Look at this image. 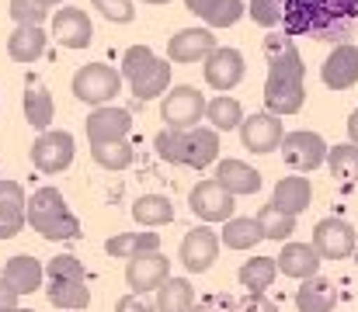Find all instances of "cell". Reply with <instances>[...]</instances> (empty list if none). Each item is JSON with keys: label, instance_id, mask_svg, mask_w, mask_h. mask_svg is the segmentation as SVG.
Returning <instances> with one entry per match:
<instances>
[{"label": "cell", "instance_id": "6da1fadb", "mask_svg": "<svg viewBox=\"0 0 358 312\" xmlns=\"http://www.w3.org/2000/svg\"><path fill=\"white\" fill-rule=\"evenodd\" d=\"M264 56H268V80H264V107L278 118L296 114L306 104V66L303 56L292 42V35H268L264 38Z\"/></svg>", "mask_w": 358, "mask_h": 312}, {"label": "cell", "instance_id": "7a4b0ae2", "mask_svg": "<svg viewBox=\"0 0 358 312\" xmlns=\"http://www.w3.org/2000/svg\"><path fill=\"white\" fill-rule=\"evenodd\" d=\"M153 146H157L160 160L178 163V167H192V170H206L220 160V135H216V128H202V125H195L188 132L164 128Z\"/></svg>", "mask_w": 358, "mask_h": 312}, {"label": "cell", "instance_id": "3957f363", "mask_svg": "<svg viewBox=\"0 0 358 312\" xmlns=\"http://www.w3.org/2000/svg\"><path fill=\"white\" fill-rule=\"evenodd\" d=\"M122 80L139 101H157L171 91V63L146 45H129L122 56Z\"/></svg>", "mask_w": 358, "mask_h": 312}, {"label": "cell", "instance_id": "277c9868", "mask_svg": "<svg viewBox=\"0 0 358 312\" xmlns=\"http://www.w3.org/2000/svg\"><path fill=\"white\" fill-rule=\"evenodd\" d=\"M28 225L49 243H66V239L80 236L77 215L70 211L63 191H56V188H38L28 198Z\"/></svg>", "mask_w": 358, "mask_h": 312}, {"label": "cell", "instance_id": "5b68a950", "mask_svg": "<svg viewBox=\"0 0 358 312\" xmlns=\"http://www.w3.org/2000/svg\"><path fill=\"white\" fill-rule=\"evenodd\" d=\"M45 295L56 309L80 312L91 306V288H87V271L77 257L59 253L45 264Z\"/></svg>", "mask_w": 358, "mask_h": 312}, {"label": "cell", "instance_id": "8992f818", "mask_svg": "<svg viewBox=\"0 0 358 312\" xmlns=\"http://www.w3.org/2000/svg\"><path fill=\"white\" fill-rule=\"evenodd\" d=\"M206 94L192 84H181V87H171L164 98H160V118L167 121V128H178V132H188L195 125H202L206 118Z\"/></svg>", "mask_w": 358, "mask_h": 312}, {"label": "cell", "instance_id": "52a82bcc", "mask_svg": "<svg viewBox=\"0 0 358 312\" xmlns=\"http://www.w3.org/2000/svg\"><path fill=\"white\" fill-rule=\"evenodd\" d=\"M122 91V70L108 66V63H87L73 73V94L84 104H108Z\"/></svg>", "mask_w": 358, "mask_h": 312}, {"label": "cell", "instance_id": "ba28073f", "mask_svg": "<svg viewBox=\"0 0 358 312\" xmlns=\"http://www.w3.org/2000/svg\"><path fill=\"white\" fill-rule=\"evenodd\" d=\"M327 149L331 146L324 142V135L306 132V128L285 132V139L278 146V153H282V160H285V167L292 174H313L320 163H327Z\"/></svg>", "mask_w": 358, "mask_h": 312}, {"label": "cell", "instance_id": "9c48e42d", "mask_svg": "<svg viewBox=\"0 0 358 312\" xmlns=\"http://www.w3.org/2000/svg\"><path fill=\"white\" fill-rule=\"evenodd\" d=\"M73 153H77V142L63 128H49L31 142V163L42 174H63L73 163Z\"/></svg>", "mask_w": 358, "mask_h": 312}, {"label": "cell", "instance_id": "30bf717a", "mask_svg": "<svg viewBox=\"0 0 358 312\" xmlns=\"http://www.w3.org/2000/svg\"><path fill=\"white\" fill-rule=\"evenodd\" d=\"M171 278V260L160 250L139 253L125 264V285L132 295H157V288Z\"/></svg>", "mask_w": 358, "mask_h": 312}, {"label": "cell", "instance_id": "8fae6325", "mask_svg": "<svg viewBox=\"0 0 358 312\" xmlns=\"http://www.w3.org/2000/svg\"><path fill=\"white\" fill-rule=\"evenodd\" d=\"M355 246H358V232L352 222H345V218H320L317 222V229H313V250L324 260L355 257Z\"/></svg>", "mask_w": 358, "mask_h": 312}, {"label": "cell", "instance_id": "7c38bea8", "mask_svg": "<svg viewBox=\"0 0 358 312\" xmlns=\"http://www.w3.org/2000/svg\"><path fill=\"white\" fill-rule=\"evenodd\" d=\"M188 208L202 218V222H230L234 218V208L237 198L213 177V181H199L188 195Z\"/></svg>", "mask_w": 358, "mask_h": 312}, {"label": "cell", "instance_id": "4fadbf2b", "mask_svg": "<svg viewBox=\"0 0 358 312\" xmlns=\"http://www.w3.org/2000/svg\"><path fill=\"white\" fill-rule=\"evenodd\" d=\"M285 139V128H282V118L271 114V111H257V114H247L243 125H240V142L247 153H275Z\"/></svg>", "mask_w": 358, "mask_h": 312}, {"label": "cell", "instance_id": "5bb4252c", "mask_svg": "<svg viewBox=\"0 0 358 312\" xmlns=\"http://www.w3.org/2000/svg\"><path fill=\"white\" fill-rule=\"evenodd\" d=\"M220 236L213 232V229H188L185 232V239H181V267L188 271V274H206L213 264H216V257H220Z\"/></svg>", "mask_w": 358, "mask_h": 312}, {"label": "cell", "instance_id": "9a60e30c", "mask_svg": "<svg viewBox=\"0 0 358 312\" xmlns=\"http://www.w3.org/2000/svg\"><path fill=\"white\" fill-rule=\"evenodd\" d=\"M216 35L213 28H181L178 35H171L167 42V56L171 63H206L213 52H216Z\"/></svg>", "mask_w": 358, "mask_h": 312}, {"label": "cell", "instance_id": "2e32d148", "mask_svg": "<svg viewBox=\"0 0 358 312\" xmlns=\"http://www.w3.org/2000/svg\"><path fill=\"white\" fill-rule=\"evenodd\" d=\"M129 128H132V114L125 107H115V104H101L87 118V139H91V146H98V142H119V139L129 135Z\"/></svg>", "mask_w": 358, "mask_h": 312}, {"label": "cell", "instance_id": "e0dca14e", "mask_svg": "<svg viewBox=\"0 0 358 312\" xmlns=\"http://www.w3.org/2000/svg\"><path fill=\"white\" fill-rule=\"evenodd\" d=\"M320 77H324V84H327L331 91H348V87H355L358 84V45L338 42V45L331 49V56H327Z\"/></svg>", "mask_w": 358, "mask_h": 312}, {"label": "cell", "instance_id": "ac0fdd59", "mask_svg": "<svg viewBox=\"0 0 358 312\" xmlns=\"http://www.w3.org/2000/svg\"><path fill=\"white\" fill-rule=\"evenodd\" d=\"M28 225V198L17 181H0V239H14Z\"/></svg>", "mask_w": 358, "mask_h": 312}, {"label": "cell", "instance_id": "d6986e66", "mask_svg": "<svg viewBox=\"0 0 358 312\" xmlns=\"http://www.w3.org/2000/svg\"><path fill=\"white\" fill-rule=\"evenodd\" d=\"M52 35L63 49H87L91 45V17L80 10V7H63L52 14Z\"/></svg>", "mask_w": 358, "mask_h": 312}, {"label": "cell", "instance_id": "ffe728a7", "mask_svg": "<svg viewBox=\"0 0 358 312\" xmlns=\"http://www.w3.org/2000/svg\"><path fill=\"white\" fill-rule=\"evenodd\" d=\"M275 264H278V274H285V278H296V281H306V278H313V274H320V264H324V257L313 250V243H282V253L275 257Z\"/></svg>", "mask_w": 358, "mask_h": 312}, {"label": "cell", "instance_id": "44dd1931", "mask_svg": "<svg viewBox=\"0 0 358 312\" xmlns=\"http://www.w3.org/2000/svg\"><path fill=\"white\" fill-rule=\"evenodd\" d=\"M243 52L240 49H216L206 59V84L213 91H234L243 80Z\"/></svg>", "mask_w": 358, "mask_h": 312}, {"label": "cell", "instance_id": "7402d4cb", "mask_svg": "<svg viewBox=\"0 0 358 312\" xmlns=\"http://www.w3.org/2000/svg\"><path fill=\"white\" fill-rule=\"evenodd\" d=\"M310 202H313V184H310L306 174H289L271 191V205L285 215H296V218L310 208Z\"/></svg>", "mask_w": 358, "mask_h": 312}, {"label": "cell", "instance_id": "603a6c76", "mask_svg": "<svg viewBox=\"0 0 358 312\" xmlns=\"http://www.w3.org/2000/svg\"><path fill=\"white\" fill-rule=\"evenodd\" d=\"M358 21V0H320V38H341Z\"/></svg>", "mask_w": 358, "mask_h": 312}, {"label": "cell", "instance_id": "cb8c5ba5", "mask_svg": "<svg viewBox=\"0 0 358 312\" xmlns=\"http://www.w3.org/2000/svg\"><path fill=\"white\" fill-rule=\"evenodd\" d=\"M3 278H7V285H10L17 295H35V292L45 285V267H42L35 257L17 253V257H10V260L3 264Z\"/></svg>", "mask_w": 358, "mask_h": 312}, {"label": "cell", "instance_id": "d4e9b609", "mask_svg": "<svg viewBox=\"0 0 358 312\" xmlns=\"http://www.w3.org/2000/svg\"><path fill=\"white\" fill-rule=\"evenodd\" d=\"M216 181L234 198H247V195H257L261 191V174L250 163H243V160H220L216 163Z\"/></svg>", "mask_w": 358, "mask_h": 312}, {"label": "cell", "instance_id": "484cf974", "mask_svg": "<svg viewBox=\"0 0 358 312\" xmlns=\"http://www.w3.org/2000/svg\"><path fill=\"white\" fill-rule=\"evenodd\" d=\"M296 309L299 312H334L338 309V288L331 278L324 274H313L299 285L296 292Z\"/></svg>", "mask_w": 358, "mask_h": 312}, {"label": "cell", "instance_id": "4316f807", "mask_svg": "<svg viewBox=\"0 0 358 312\" xmlns=\"http://www.w3.org/2000/svg\"><path fill=\"white\" fill-rule=\"evenodd\" d=\"M185 7L195 17H202L209 28H230V24H237L243 17V10H247L243 0H185Z\"/></svg>", "mask_w": 358, "mask_h": 312}, {"label": "cell", "instance_id": "83f0119b", "mask_svg": "<svg viewBox=\"0 0 358 312\" xmlns=\"http://www.w3.org/2000/svg\"><path fill=\"white\" fill-rule=\"evenodd\" d=\"M320 24V0H289L282 7V28L285 35H317Z\"/></svg>", "mask_w": 358, "mask_h": 312}, {"label": "cell", "instance_id": "f1b7e54d", "mask_svg": "<svg viewBox=\"0 0 358 312\" xmlns=\"http://www.w3.org/2000/svg\"><path fill=\"white\" fill-rule=\"evenodd\" d=\"M45 52V31L38 24H17L7 38V56L14 63H35Z\"/></svg>", "mask_w": 358, "mask_h": 312}, {"label": "cell", "instance_id": "f546056e", "mask_svg": "<svg viewBox=\"0 0 358 312\" xmlns=\"http://www.w3.org/2000/svg\"><path fill=\"white\" fill-rule=\"evenodd\" d=\"M24 118H28V125L38 128V132H49V125H52V118H56L52 94H49L38 80H28V87H24Z\"/></svg>", "mask_w": 358, "mask_h": 312}, {"label": "cell", "instance_id": "4dcf8cb0", "mask_svg": "<svg viewBox=\"0 0 358 312\" xmlns=\"http://www.w3.org/2000/svg\"><path fill=\"white\" fill-rule=\"evenodd\" d=\"M237 278L247 288V295H264L278 278V264H275V257H250V260H243Z\"/></svg>", "mask_w": 358, "mask_h": 312}, {"label": "cell", "instance_id": "1f68e13d", "mask_svg": "<svg viewBox=\"0 0 358 312\" xmlns=\"http://www.w3.org/2000/svg\"><path fill=\"white\" fill-rule=\"evenodd\" d=\"M157 312H192V306L199 302L195 299V288L188 278H167L160 288H157Z\"/></svg>", "mask_w": 358, "mask_h": 312}, {"label": "cell", "instance_id": "d6a6232c", "mask_svg": "<svg viewBox=\"0 0 358 312\" xmlns=\"http://www.w3.org/2000/svg\"><path fill=\"white\" fill-rule=\"evenodd\" d=\"M105 250H108V257H125V260H132V257H139V253L160 250V236H157L153 229L119 232V236H112V239L105 243Z\"/></svg>", "mask_w": 358, "mask_h": 312}, {"label": "cell", "instance_id": "836d02e7", "mask_svg": "<svg viewBox=\"0 0 358 312\" xmlns=\"http://www.w3.org/2000/svg\"><path fill=\"white\" fill-rule=\"evenodd\" d=\"M261 239H264V232H261L257 218L234 215L230 222H223V236H220V243L230 246V250H254Z\"/></svg>", "mask_w": 358, "mask_h": 312}, {"label": "cell", "instance_id": "e575fe53", "mask_svg": "<svg viewBox=\"0 0 358 312\" xmlns=\"http://www.w3.org/2000/svg\"><path fill=\"white\" fill-rule=\"evenodd\" d=\"M132 218L146 229L167 225V222H174V202L164 198V195H143V198L132 202Z\"/></svg>", "mask_w": 358, "mask_h": 312}, {"label": "cell", "instance_id": "d590c367", "mask_svg": "<svg viewBox=\"0 0 358 312\" xmlns=\"http://www.w3.org/2000/svg\"><path fill=\"white\" fill-rule=\"evenodd\" d=\"M327 170L334 174V181L341 184H358V146L355 142H341L327 149Z\"/></svg>", "mask_w": 358, "mask_h": 312}, {"label": "cell", "instance_id": "8d00e7d4", "mask_svg": "<svg viewBox=\"0 0 358 312\" xmlns=\"http://www.w3.org/2000/svg\"><path fill=\"white\" fill-rule=\"evenodd\" d=\"M206 118H209V125L216 128V132H230V128H240L243 125V107H240L237 98H230V94H220V98H213L209 107H206Z\"/></svg>", "mask_w": 358, "mask_h": 312}, {"label": "cell", "instance_id": "74e56055", "mask_svg": "<svg viewBox=\"0 0 358 312\" xmlns=\"http://www.w3.org/2000/svg\"><path fill=\"white\" fill-rule=\"evenodd\" d=\"M257 225H261V232H264V239H275V243H289L292 239V232H296V215H285V211H278V208L268 205L261 208L257 215Z\"/></svg>", "mask_w": 358, "mask_h": 312}, {"label": "cell", "instance_id": "f35d334b", "mask_svg": "<svg viewBox=\"0 0 358 312\" xmlns=\"http://www.w3.org/2000/svg\"><path fill=\"white\" fill-rule=\"evenodd\" d=\"M91 156H94V163L105 167V170H125V167H132V160H136L129 139H119V142H98V146H91Z\"/></svg>", "mask_w": 358, "mask_h": 312}, {"label": "cell", "instance_id": "ab89813d", "mask_svg": "<svg viewBox=\"0 0 358 312\" xmlns=\"http://www.w3.org/2000/svg\"><path fill=\"white\" fill-rule=\"evenodd\" d=\"M247 14H250L254 24H261V28H278V24H282V3H278V0H250V3H247Z\"/></svg>", "mask_w": 358, "mask_h": 312}, {"label": "cell", "instance_id": "60d3db41", "mask_svg": "<svg viewBox=\"0 0 358 312\" xmlns=\"http://www.w3.org/2000/svg\"><path fill=\"white\" fill-rule=\"evenodd\" d=\"M10 17L17 21V24H38L42 28V21H45V14H49V7H42L38 0H10Z\"/></svg>", "mask_w": 358, "mask_h": 312}, {"label": "cell", "instance_id": "b9f144b4", "mask_svg": "<svg viewBox=\"0 0 358 312\" xmlns=\"http://www.w3.org/2000/svg\"><path fill=\"white\" fill-rule=\"evenodd\" d=\"M108 21H119V24H129L132 17H136V7L129 3V0H91Z\"/></svg>", "mask_w": 358, "mask_h": 312}, {"label": "cell", "instance_id": "7bdbcfd3", "mask_svg": "<svg viewBox=\"0 0 358 312\" xmlns=\"http://www.w3.org/2000/svg\"><path fill=\"white\" fill-rule=\"evenodd\" d=\"M115 312H157V302H150V295H122Z\"/></svg>", "mask_w": 358, "mask_h": 312}, {"label": "cell", "instance_id": "ee69618b", "mask_svg": "<svg viewBox=\"0 0 358 312\" xmlns=\"http://www.w3.org/2000/svg\"><path fill=\"white\" fill-rule=\"evenodd\" d=\"M234 309H237V302L227 299V295H206L202 302L192 306V312H234Z\"/></svg>", "mask_w": 358, "mask_h": 312}, {"label": "cell", "instance_id": "f6af8a7d", "mask_svg": "<svg viewBox=\"0 0 358 312\" xmlns=\"http://www.w3.org/2000/svg\"><path fill=\"white\" fill-rule=\"evenodd\" d=\"M234 312H278V306L271 299H264V295H247Z\"/></svg>", "mask_w": 358, "mask_h": 312}, {"label": "cell", "instance_id": "bcb514c9", "mask_svg": "<svg viewBox=\"0 0 358 312\" xmlns=\"http://www.w3.org/2000/svg\"><path fill=\"white\" fill-rule=\"evenodd\" d=\"M17 299H21V295H17V292H14V288L7 285V278L0 274V312L14 309V306H17Z\"/></svg>", "mask_w": 358, "mask_h": 312}, {"label": "cell", "instance_id": "7dc6e473", "mask_svg": "<svg viewBox=\"0 0 358 312\" xmlns=\"http://www.w3.org/2000/svg\"><path fill=\"white\" fill-rule=\"evenodd\" d=\"M348 142H355L358 146V107L348 114Z\"/></svg>", "mask_w": 358, "mask_h": 312}, {"label": "cell", "instance_id": "c3c4849f", "mask_svg": "<svg viewBox=\"0 0 358 312\" xmlns=\"http://www.w3.org/2000/svg\"><path fill=\"white\" fill-rule=\"evenodd\" d=\"M38 3H42V7H56L59 0H38Z\"/></svg>", "mask_w": 358, "mask_h": 312}, {"label": "cell", "instance_id": "681fc988", "mask_svg": "<svg viewBox=\"0 0 358 312\" xmlns=\"http://www.w3.org/2000/svg\"><path fill=\"white\" fill-rule=\"evenodd\" d=\"M7 312H35V309H24V306H14V309H7Z\"/></svg>", "mask_w": 358, "mask_h": 312}, {"label": "cell", "instance_id": "f907efd6", "mask_svg": "<svg viewBox=\"0 0 358 312\" xmlns=\"http://www.w3.org/2000/svg\"><path fill=\"white\" fill-rule=\"evenodd\" d=\"M143 3H171V0H143Z\"/></svg>", "mask_w": 358, "mask_h": 312}, {"label": "cell", "instance_id": "816d5d0a", "mask_svg": "<svg viewBox=\"0 0 358 312\" xmlns=\"http://www.w3.org/2000/svg\"><path fill=\"white\" fill-rule=\"evenodd\" d=\"M278 3H282V7H285V3H289V0H278Z\"/></svg>", "mask_w": 358, "mask_h": 312}, {"label": "cell", "instance_id": "f5cc1de1", "mask_svg": "<svg viewBox=\"0 0 358 312\" xmlns=\"http://www.w3.org/2000/svg\"><path fill=\"white\" fill-rule=\"evenodd\" d=\"M355 264H358V246H355Z\"/></svg>", "mask_w": 358, "mask_h": 312}, {"label": "cell", "instance_id": "db71d44e", "mask_svg": "<svg viewBox=\"0 0 358 312\" xmlns=\"http://www.w3.org/2000/svg\"><path fill=\"white\" fill-rule=\"evenodd\" d=\"M0 274H3V267H0Z\"/></svg>", "mask_w": 358, "mask_h": 312}]
</instances>
